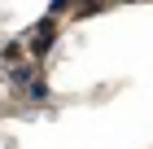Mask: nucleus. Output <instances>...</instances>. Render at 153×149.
<instances>
[{"mask_svg": "<svg viewBox=\"0 0 153 149\" xmlns=\"http://www.w3.org/2000/svg\"><path fill=\"white\" fill-rule=\"evenodd\" d=\"M53 40H57V18L44 13V18L26 31V40H22V44H26V57H31V61H44V53L53 48Z\"/></svg>", "mask_w": 153, "mask_h": 149, "instance_id": "1", "label": "nucleus"}, {"mask_svg": "<svg viewBox=\"0 0 153 149\" xmlns=\"http://www.w3.org/2000/svg\"><path fill=\"white\" fill-rule=\"evenodd\" d=\"M13 61H31V57H26V44H22V40H9V44L0 48V66H13Z\"/></svg>", "mask_w": 153, "mask_h": 149, "instance_id": "2", "label": "nucleus"}, {"mask_svg": "<svg viewBox=\"0 0 153 149\" xmlns=\"http://www.w3.org/2000/svg\"><path fill=\"white\" fill-rule=\"evenodd\" d=\"M22 88H26V101H35V105H39V101H48V83L39 79V75H31Z\"/></svg>", "mask_w": 153, "mask_h": 149, "instance_id": "3", "label": "nucleus"}, {"mask_svg": "<svg viewBox=\"0 0 153 149\" xmlns=\"http://www.w3.org/2000/svg\"><path fill=\"white\" fill-rule=\"evenodd\" d=\"M66 9H70V0H53V9H48V13L57 18V13H66Z\"/></svg>", "mask_w": 153, "mask_h": 149, "instance_id": "4", "label": "nucleus"}]
</instances>
